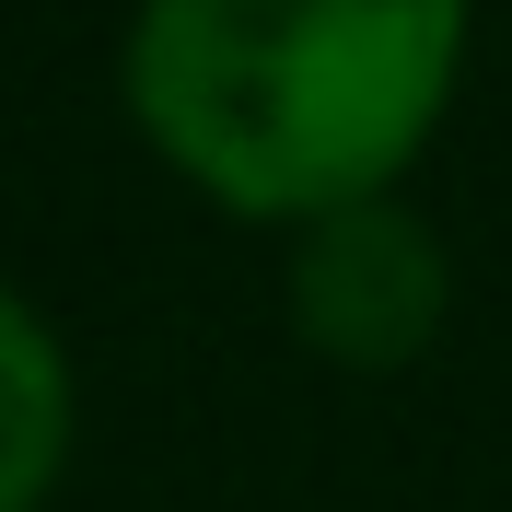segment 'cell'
<instances>
[{
	"label": "cell",
	"instance_id": "cell-3",
	"mask_svg": "<svg viewBox=\"0 0 512 512\" xmlns=\"http://www.w3.org/2000/svg\"><path fill=\"white\" fill-rule=\"evenodd\" d=\"M70 454V361L24 291H0V512H35Z\"/></svg>",
	"mask_w": 512,
	"mask_h": 512
},
{
	"label": "cell",
	"instance_id": "cell-2",
	"mask_svg": "<svg viewBox=\"0 0 512 512\" xmlns=\"http://www.w3.org/2000/svg\"><path fill=\"white\" fill-rule=\"evenodd\" d=\"M443 303H454V268H443V245H431V222L396 210V198L326 210V222H303V245H291V326H303L326 361H350V373L419 361L431 326H443Z\"/></svg>",
	"mask_w": 512,
	"mask_h": 512
},
{
	"label": "cell",
	"instance_id": "cell-1",
	"mask_svg": "<svg viewBox=\"0 0 512 512\" xmlns=\"http://www.w3.org/2000/svg\"><path fill=\"white\" fill-rule=\"evenodd\" d=\"M454 70L466 0H140L128 117L222 210L326 222L419 163Z\"/></svg>",
	"mask_w": 512,
	"mask_h": 512
}]
</instances>
